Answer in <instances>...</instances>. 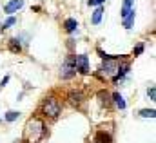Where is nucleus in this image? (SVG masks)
<instances>
[{"label": "nucleus", "mask_w": 156, "mask_h": 143, "mask_svg": "<svg viewBox=\"0 0 156 143\" xmlns=\"http://www.w3.org/2000/svg\"><path fill=\"white\" fill-rule=\"evenodd\" d=\"M147 92H149V98L154 102V100H156V89H154V87H149V91H147Z\"/></svg>", "instance_id": "nucleus-21"}, {"label": "nucleus", "mask_w": 156, "mask_h": 143, "mask_svg": "<svg viewBox=\"0 0 156 143\" xmlns=\"http://www.w3.org/2000/svg\"><path fill=\"white\" fill-rule=\"evenodd\" d=\"M104 2H105V0H89L87 4H89V5H102Z\"/></svg>", "instance_id": "nucleus-22"}, {"label": "nucleus", "mask_w": 156, "mask_h": 143, "mask_svg": "<svg viewBox=\"0 0 156 143\" xmlns=\"http://www.w3.org/2000/svg\"><path fill=\"white\" fill-rule=\"evenodd\" d=\"M18 116H20V112H16V110H9V112H5L4 120H5V121H15V120H18Z\"/></svg>", "instance_id": "nucleus-17"}, {"label": "nucleus", "mask_w": 156, "mask_h": 143, "mask_svg": "<svg viewBox=\"0 0 156 143\" xmlns=\"http://www.w3.org/2000/svg\"><path fill=\"white\" fill-rule=\"evenodd\" d=\"M67 100H69V103H71L73 107H80V105L83 103L85 96H83L82 91H69V92H67Z\"/></svg>", "instance_id": "nucleus-6"}, {"label": "nucleus", "mask_w": 156, "mask_h": 143, "mask_svg": "<svg viewBox=\"0 0 156 143\" xmlns=\"http://www.w3.org/2000/svg\"><path fill=\"white\" fill-rule=\"evenodd\" d=\"M94 143H113V136L109 134V132H105V131H98L96 134H94Z\"/></svg>", "instance_id": "nucleus-8"}, {"label": "nucleus", "mask_w": 156, "mask_h": 143, "mask_svg": "<svg viewBox=\"0 0 156 143\" xmlns=\"http://www.w3.org/2000/svg\"><path fill=\"white\" fill-rule=\"evenodd\" d=\"M64 27H66L67 33H75V31L78 29V22L75 20V18H67V20L64 22Z\"/></svg>", "instance_id": "nucleus-11"}, {"label": "nucleus", "mask_w": 156, "mask_h": 143, "mask_svg": "<svg viewBox=\"0 0 156 143\" xmlns=\"http://www.w3.org/2000/svg\"><path fill=\"white\" fill-rule=\"evenodd\" d=\"M129 72V64L127 62H122V64H118V69H116V74L113 76V80L115 82H118V80H122L125 74Z\"/></svg>", "instance_id": "nucleus-9"}, {"label": "nucleus", "mask_w": 156, "mask_h": 143, "mask_svg": "<svg viewBox=\"0 0 156 143\" xmlns=\"http://www.w3.org/2000/svg\"><path fill=\"white\" fill-rule=\"evenodd\" d=\"M75 69L82 74H89V58L85 54H75Z\"/></svg>", "instance_id": "nucleus-5"}, {"label": "nucleus", "mask_w": 156, "mask_h": 143, "mask_svg": "<svg viewBox=\"0 0 156 143\" xmlns=\"http://www.w3.org/2000/svg\"><path fill=\"white\" fill-rule=\"evenodd\" d=\"M140 116H142V118H154L156 110L154 109H144V110H140Z\"/></svg>", "instance_id": "nucleus-18"}, {"label": "nucleus", "mask_w": 156, "mask_h": 143, "mask_svg": "<svg viewBox=\"0 0 156 143\" xmlns=\"http://www.w3.org/2000/svg\"><path fill=\"white\" fill-rule=\"evenodd\" d=\"M9 49H11V53H20V51H22L20 40H18V38H11V40H9Z\"/></svg>", "instance_id": "nucleus-13"}, {"label": "nucleus", "mask_w": 156, "mask_h": 143, "mask_svg": "<svg viewBox=\"0 0 156 143\" xmlns=\"http://www.w3.org/2000/svg\"><path fill=\"white\" fill-rule=\"evenodd\" d=\"M142 53H144V44H138V45L134 47L133 54H134V56H138V54H142Z\"/></svg>", "instance_id": "nucleus-20"}, {"label": "nucleus", "mask_w": 156, "mask_h": 143, "mask_svg": "<svg viewBox=\"0 0 156 143\" xmlns=\"http://www.w3.org/2000/svg\"><path fill=\"white\" fill-rule=\"evenodd\" d=\"M133 24H134V9H133L125 18H123V26H125L127 29H131V26H133Z\"/></svg>", "instance_id": "nucleus-15"}, {"label": "nucleus", "mask_w": 156, "mask_h": 143, "mask_svg": "<svg viewBox=\"0 0 156 143\" xmlns=\"http://www.w3.org/2000/svg\"><path fill=\"white\" fill-rule=\"evenodd\" d=\"M22 5H24V0H9V2L4 5V13H5V15H13V13H16Z\"/></svg>", "instance_id": "nucleus-7"}, {"label": "nucleus", "mask_w": 156, "mask_h": 143, "mask_svg": "<svg viewBox=\"0 0 156 143\" xmlns=\"http://www.w3.org/2000/svg\"><path fill=\"white\" fill-rule=\"evenodd\" d=\"M133 9H134V0H125V2H123V5H122V13H120V15H122V18H125Z\"/></svg>", "instance_id": "nucleus-10"}, {"label": "nucleus", "mask_w": 156, "mask_h": 143, "mask_svg": "<svg viewBox=\"0 0 156 143\" xmlns=\"http://www.w3.org/2000/svg\"><path fill=\"white\" fill-rule=\"evenodd\" d=\"M42 136H45V125L40 118H31L26 125V138L31 143L38 141Z\"/></svg>", "instance_id": "nucleus-1"}, {"label": "nucleus", "mask_w": 156, "mask_h": 143, "mask_svg": "<svg viewBox=\"0 0 156 143\" xmlns=\"http://www.w3.org/2000/svg\"><path fill=\"white\" fill-rule=\"evenodd\" d=\"M62 80H71L76 76V69H75V54H69L62 65V71H60Z\"/></svg>", "instance_id": "nucleus-3"}, {"label": "nucleus", "mask_w": 156, "mask_h": 143, "mask_svg": "<svg viewBox=\"0 0 156 143\" xmlns=\"http://www.w3.org/2000/svg\"><path fill=\"white\" fill-rule=\"evenodd\" d=\"M60 109H62L60 107V102H58L56 98H53V96L45 98L44 103H42V112H44V116H47V118H51V120L58 118Z\"/></svg>", "instance_id": "nucleus-2"}, {"label": "nucleus", "mask_w": 156, "mask_h": 143, "mask_svg": "<svg viewBox=\"0 0 156 143\" xmlns=\"http://www.w3.org/2000/svg\"><path fill=\"white\" fill-rule=\"evenodd\" d=\"M7 82H9V76H4V78H2V82H0V87H4Z\"/></svg>", "instance_id": "nucleus-23"}, {"label": "nucleus", "mask_w": 156, "mask_h": 143, "mask_svg": "<svg viewBox=\"0 0 156 143\" xmlns=\"http://www.w3.org/2000/svg\"><path fill=\"white\" fill-rule=\"evenodd\" d=\"M122 56H113L111 60H104V65H102V69L100 71L104 72L105 76H109V78H113L115 74H116V69H118V60H120Z\"/></svg>", "instance_id": "nucleus-4"}, {"label": "nucleus", "mask_w": 156, "mask_h": 143, "mask_svg": "<svg viewBox=\"0 0 156 143\" xmlns=\"http://www.w3.org/2000/svg\"><path fill=\"white\" fill-rule=\"evenodd\" d=\"M102 15H104V9H102V7H96L94 13H93V16H91V22H93L94 26H98L100 20H102Z\"/></svg>", "instance_id": "nucleus-12"}, {"label": "nucleus", "mask_w": 156, "mask_h": 143, "mask_svg": "<svg viewBox=\"0 0 156 143\" xmlns=\"http://www.w3.org/2000/svg\"><path fill=\"white\" fill-rule=\"evenodd\" d=\"M111 98L115 100V103H116V107L120 109V110H123V109L127 107V105H125V102H123V96H122L120 92H115V94H113Z\"/></svg>", "instance_id": "nucleus-14"}, {"label": "nucleus", "mask_w": 156, "mask_h": 143, "mask_svg": "<svg viewBox=\"0 0 156 143\" xmlns=\"http://www.w3.org/2000/svg\"><path fill=\"white\" fill-rule=\"evenodd\" d=\"M98 96L102 98L100 102H102L104 105H109V103H111V94H109V92H105V91H100V92H98Z\"/></svg>", "instance_id": "nucleus-16"}, {"label": "nucleus", "mask_w": 156, "mask_h": 143, "mask_svg": "<svg viewBox=\"0 0 156 143\" xmlns=\"http://www.w3.org/2000/svg\"><path fill=\"white\" fill-rule=\"evenodd\" d=\"M15 24H16V18H15V16H9V18L2 24V27H4V29H7V27H11V26H15Z\"/></svg>", "instance_id": "nucleus-19"}]
</instances>
